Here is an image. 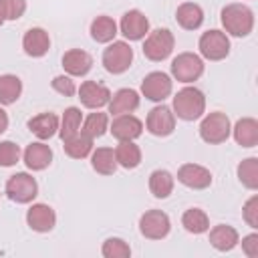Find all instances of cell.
<instances>
[{"mask_svg": "<svg viewBox=\"0 0 258 258\" xmlns=\"http://www.w3.org/2000/svg\"><path fill=\"white\" fill-rule=\"evenodd\" d=\"M220 22L224 32L236 38H244L254 30V12L246 4H228L220 12Z\"/></svg>", "mask_w": 258, "mask_h": 258, "instance_id": "cell-1", "label": "cell"}, {"mask_svg": "<svg viewBox=\"0 0 258 258\" xmlns=\"http://www.w3.org/2000/svg\"><path fill=\"white\" fill-rule=\"evenodd\" d=\"M171 111L181 121H196L206 113V95L198 87H183L173 95Z\"/></svg>", "mask_w": 258, "mask_h": 258, "instance_id": "cell-2", "label": "cell"}, {"mask_svg": "<svg viewBox=\"0 0 258 258\" xmlns=\"http://www.w3.org/2000/svg\"><path fill=\"white\" fill-rule=\"evenodd\" d=\"M202 123H200V137L210 143V145H220L224 141H228L230 133H232V123L230 117L222 111H212L208 115H202Z\"/></svg>", "mask_w": 258, "mask_h": 258, "instance_id": "cell-3", "label": "cell"}, {"mask_svg": "<svg viewBox=\"0 0 258 258\" xmlns=\"http://www.w3.org/2000/svg\"><path fill=\"white\" fill-rule=\"evenodd\" d=\"M173 46H175L173 32L169 28H155V30H149L143 40V54L153 62H161L169 58V54L173 52Z\"/></svg>", "mask_w": 258, "mask_h": 258, "instance_id": "cell-4", "label": "cell"}, {"mask_svg": "<svg viewBox=\"0 0 258 258\" xmlns=\"http://www.w3.org/2000/svg\"><path fill=\"white\" fill-rule=\"evenodd\" d=\"M103 67L111 75H123L133 62V48L127 40H111L109 46L103 50Z\"/></svg>", "mask_w": 258, "mask_h": 258, "instance_id": "cell-5", "label": "cell"}, {"mask_svg": "<svg viewBox=\"0 0 258 258\" xmlns=\"http://www.w3.org/2000/svg\"><path fill=\"white\" fill-rule=\"evenodd\" d=\"M4 194L8 200H12L16 204H30L38 196V183L30 173L18 171L8 177V181L4 185Z\"/></svg>", "mask_w": 258, "mask_h": 258, "instance_id": "cell-6", "label": "cell"}, {"mask_svg": "<svg viewBox=\"0 0 258 258\" xmlns=\"http://www.w3.org/2000/svg\"><path fill=\"white\" fill-rule=\"evenodd\" d=\"M200 56L206 60H224L230 54V38L224 30H206L198 40Z\"/></svg>", "mask_w": 258, "mask_h": 258, "instance_id": "cell-7", "label": "cell"}, {"mask_svg": "<svg viewBox=\"0 0 258 258\" xmlns=\"http://www.w3.org/2000/svg\"><path fill=\"white\" fill-rule=\"evenodd\" d=\"M204 58L196 52H179L173 60H171V77L179 83H194L204 75Z\"/></svg>", "mask_w": 258, "mask_h": 258, "instance_id": "cell-8", "label": "cell"}, {"mask_svg": "<svg viewBox=\"0 0 258 258\" xmlns=\"http://www.w3.org/2000/svg\"><path fill=\"white\" fill-rule=\"evenodd\" d=\"M171 89H173V81L163 71H153V73L145 75L141 81V95L153 103L165 101L171 95Z\"/></svg>", "mask_w": 258, "mask_h": 258, "instance_id": "cell-9", "label": "cell"}, {"mask_svg": "<svg viewBox=\"0 0 258 258\" xmlns=\"http://www.w3.org/2000/svg\"><path fill=\"white\" fill-rule=\"evenodd\" d=\"M171 230V220L161 210H147L139 218V232L147 240H163Z\"/></svg>", "mask_w": 258, "mask_h": 258, "instance_id": "cell-10", "label": "cell"}, {"mask_svg": "<svg viewBox=\"0 0 258 258\" xmlns=\"http://www.w3.org/2000/svg\"><path fill=\"white\" fill-rule=\"evenodd\" d=\"M145 129L155 135V137H167L173 133L175 129V115L171 111V107L167 105H157L147 113L145 119Z\"/></svg>", "mask_w": 258, "mask_h": 258, "instance_id": "cell-11", "label": "cell"}, {"mask_svg": "<svg viewBox=\"0 0 258 258\" xmlns=\"http://www.w3.org/2000/svg\"><path fill=\"white\" fill-rule=\"evenodd\" d=\"M119 32L125 36V40H131V42L143 40L147 36V32H149V18L141 10H137V8L127 10L121 16Z\"/></svg>", "mask_w": 258, "mask_h": 258, "instance_id": "cell-12", "label": "cell"}, {"mask_svg": "<svg viewBox=\"0 0 258 258\" xmlns=\"http://www.w3.org/2000/svg\"><path fill=\"white\" fill-rule=\"evenodd\" d=\"M109 131L117 141H135L143 133V121L133 113L115 115V119L109 125Z\"/></svg>", "mask_w": 258, "mask_h": 258, "instance_id": "cell-13", "label": "cell"}, {"mask_svg": "<svg viewBox=\"0 0 258 258\" xmlns=\"http://www.w3.org/2000/svg\"><path fill=\"white\" fill-rule=\"evenodd\" d=\"M77 93H79L81 103L87 109H93V111L107 107L109 105V99H111L109 87H105L103 83H97V81H85V83H81V87H77Z\"/></svg>", "mask_w": 258, "mask_h": 258, "instance_id": "cell-14", "label": "cell"}, {"mask_svg": "<svg viewBox=\"0 0 258 258\" xmlns=\"http://www.w3.org/2000/svg\"><path fill=\"white\" fill-rule=\"evenodd\" d=\"M177 181L189 189H206L212 185V171L200 163H183L177 169Z\"/></svg>", "mask_w": 258, "mask_h": 258, "instance_id": "cell-15", "label": "cell"}, {"mask_svg": "<svg viewBox=\"0 0 258 258\" xmlns=\"http://www.w3.org/2000/svg\"><path fill=\"white\" fill-rule=\"evenodd\" d=\"M26 224L30 230L44 234L56 226V214L48 204H32L26 212Z\"/></svg>", "mask_w": 258, "mask_h": 258, "instance_id": "cell-16", "label": "cell"}, {"mask_svg": "<svg viewBox=\"0 0 258 258\" xmlns=\"http://www.w3.org/2000/svg\"><path fill=\"white\" fill-rule=\"evenodd\" d=\"M22 48L28 56L32 58H40L48 52L50 48V36L44 28L40 26H34V28H28L22 36Z\"/></svg>", "mask_w": 258, "mask_h": 258, "instance_id": "cell-17", "label": "cell"}, {"mask_svg": "<svg viewBox=\"0 0 258 258\" xmlns=\"http://www.w3.org/2000/svg\"><path fill=\"white\" fill-rule=\"evenodd\" d=\"M62 69L71 77H85L93 69V56L83 48H71L62 54Z\"/></svg>", "mask_w": 258, "mask_h": 258, "instance_id": "cell-18", "label": "cell"}, {"mask_svg": "<svg viewBox=\"0 0 258 258\" xmlns=\"http://www.w3.org/2000/svg\"><path fill=\"white\" fill-rule=\"evenodd\" d=\"M22 159L26 163L28 169L32 171H42L50 165L52 161V149L44 143V141H34L30 145H26L24 153H22Z\"/></svg>", "mask_w": 258, "mask_h": 258, "instance_id": "cell-19", "label": "cell"}, {"mask_svg": "<svg viewBox=\"0 0 258 258\" xmlns=\"http://www.w3.org/2000/svg\"><path fill=\"white\" fill-rule=\"evenodd\" d=\"M139 101H141V97H139V93L135 91V89H119V91H115L113 95H111V99H109V111L107 113H111L113 117L115 115H123V113H133L137 107H139Z\"/></svg>", "mask_w": 258, "mask_h": 258, "instance_id": "cell-20", "label": "cell"}, {"mask_svg": "<svg viewBox=\"0 0 258 258\" xmlns=\"http://www.w3.org/2000/svg\"><path fill=\"white\" fill-rule=\"evenodd\" d=\"M58 121L60 119L54 113H38L28 119V131L40 141H46L58 133Z\"/></svg>", "mask_w": 258, "mask_h": 258, "instance_id": "cell-21", "label": "cell"}, {"mask_svg": "<svg viewBox=\"0 0 258 258\" xmlns=\"http://www.w3.org/2000/svg\"><path fill=\"white\" fill-rule=\"evenodd\" d=\"M238 242H240V236H238V230L234 226L218 224L210 230V244L218 252H230L238 246Z\"/></svg>", "mask_w": 258, "mask_h": 258, "instance_id": "cell-22", "label": "cell"}, {"mask_svg": "<svg viewBox=\"0 0 258 258\" xmlns=\"http://www.w3.org/2000/svg\"><path fill=\"white\" fill-rule=\"evenodd\" d=\"M234 141L242 147H256L258 145V121L254 117H242L232 127Z\"/></svg>", "mask_w": 258, "mask_h": 258, "instance_id": "cell-23", "label": "cell"}, {"mask_svg": "<svg viewBox=\"0 0 258 258\" xmlns=\"http://www.w3.org/2000/svg\"><path fill=\"white\" fill-rule=\"evenodd\" d=\"M175 20L183 30H198L204 24V10L196 2H181L175 10Z\"/></svg>", "mask_w": 258, "mask_h": 258, "instance_id": "cell-24", "label": "cell"}, {"mask_svg": "<svg viewBox=\"0 0 258 258\" xmlns=\"http://www.w3.org/2000/svg\"><path fill=\"white\" fill-rule=\"evenodd\" d=\"M89 32H91V38H93L95 42L107 44V42L115 40V36H117V32H119V26H117V22H115L111 16L101 14V16H97V18L91 22Z\"/></svg>", "mask_w": 258, "mask_h": 258, "instance_id": "cell-25", "label": "cell"}, {"mask_svg": "<svg viewBox=\"0 0 258 258\" xmlns=\"http://www.w3.org/2000/svg\"><path fill=\"white\" fill-rule=\"evenodd\" d=\"M113 151H115L117 165L125 169H135L141 163V149L135 141H119Z\"/></svg>", "mask_w": 258, "mask_h": 258, "instance_id": "cell-26", "label": "cell"}, {"mask_svg": "<svg viewBox=\"0 0 258 258\" xmlns=\"http://www.w3.org/2000/svg\"><path fill=\"white\" fill-rule=\"evenodd\" d=\"M173 183H175V177L167 169H155L149 173V191L157 200L169 198V194L173 191Z\"/></svg>", "mask_w": 258, "mask_h": 258, "instance_id": "cell-27", "label": "cell"}, {"mask_svg": "<svg viewBox=\"0 0 258 258\" xmlns=\"http://www.w3.org/2000/svg\"><path fill=\"white\" fill-rule=\"evenodd\" d=\"M91 167L101 175H113L117 169L115 151L111 147H97L91 151Z\"/></svg>", "mask_w": 258, "mask_h": 258, "instance_id": "cell-28", "label": "cell"}, {"mask_svg": "<svg viewBox=\"0 0 258 258\" xmlns=\"http://www.w3.org/2000/svg\"><path fill=\"white\" fill-rule=\"evenodd\" d=\"M81 125H83V113L79 107H67L60 121H58V137L64 141L73 135H77L81 131Z\"/></svg>", "mask_w": 258, "mask_h": 258, "instance_id": "cell-29", "label": "cell"}, {"mask_svg": "<svg viewBox=\"0 0 258 258\" xmlns=\"http://www.w3.org/2000/svg\"><path fill=\"white\" fill-rule=\"evenodd\" d=\"M107 129H109V115L99 111V109L95 113H89L83 119V125H81V133H85L91 139H97V137L105 135Z\"/></svg>", "mask_w": 258, "mask_h": 258, "instance_id": "cell-30", "label": "cell"}, {"mask_svg": "<svg viewBox=\"0 0 258 258\" xmlns=\"http://www.w3.org/2000/svg\"><path fill=\"white\" fill-rule=\"evenodd\" d=\"M64 145V153L69 155V157H73V159H85V157H89L91 155V151H93V139L91 137H87L85 133H77V135H73V137H69V139H64L62 141Z\"/></svg>", "mask_w": 258, "mask_h": 258, "instance_id": "cell-31", "label": "cell"}, {"mask_svg": "<svg viewBox=\"0 0 258 258\" xmlns=\"http://www.w3.org/2000/svg\"><path fill=\"white\" fill-rule=\"evenodd\" d=\"M181 226L189 234H204L210 230V218L202 208H187L181 216Z\"/></svg>", "mask_w": 258, "mask_h": 258, "instance_id": "cell-32", "label": "cell"}, {"mask_svg": "<svg viewBox=\"0 0 258 258\" xmlns=\"http://www.w3.org/2000/svg\"><path fill=\"white\" fill-rule=\"evenodd\" d=\"M22 95V81L16 75H0V105H12Z\"/></svg>", "mask_w": 258, "mask_h": 258, "instance_id": "cell-33", "label": "cell"}, {"mask_svg": "<svg viewBox=\"0 0 258 258\" xmlns=\"http://www.w3.org/2000/svg\"><path fill=\"white\" fill-rule=\"evenodd\" d=\"M238 179L248 189H258V157H246L238 165Z\"/></svg>", "mask_w": 258, "mask_h": 258, "instance_id": "cell-34", "label": "cell"}, {"mask_svg": "<svg viewBox=\"0 0 258 258\" xmlns=\"http://www.w3.org/2000/svg\"><path fill=\"white\" fill-rule=\"evenodd\" d=\"M101 254L105 258H129L131 256V248L123 238H107L103 242Z\"/></svg>", "mask_w": 258, "mask_h": 258, "instance_id": "cell-35", "label": "cell"}, {"mask_svg": "<svg viewBox=\"0 0 258 258\" xmlns=\"http://www.w3.org/2000/svg\"><path fill=\"white\" fill-rule=\"evenodd\" d=\"M20 159V147L14 141H0V167H12Z\"/></svg>", "mask_w": 258, "mask_h": 258, "instance_id": "cell-36", "label": "cell"}, {"mask_svg": "<svg viewBox=\"0 0 258 258\" xmlns=\"http://www.w3.org/2000/svg\"><path fill=\"white\" fill-rule=\"evenodd\" d=\"M50 87H52V91H56L62 97H73L77 93V85H75V81H73L71 75H58V77H54L50 81Z\"/></svg>", "mask_w": 258, "mask_h": 258, "instance_id": "cell-37", "label": "cell"}, {"mask_svg": "<svg viewBox=\"0 0 258 258\" xmlns=\"http://www.w3.org/2000/svg\"><path fill=\"white\" fill-rule=\"evenodd\" d=\"M6 20H18L26 12V0H0Z\"/></svg>", "mask_w": 258, "mask_h": 258, "instance_id": "cell-38", "label": "cell"}, {"mask_svg": "<svg viewBox=\"0 0 258 258\" xmlns=\"http://www.w3.org/2000/svg\"><path fill=\"white\" fill-rule=\"evenodd\" d=\"M242 218L252 230L258 228V196H252L246 200V204L242 208Z\"/></svg>", "mask_w": 258, "mask_h": 258, "instance_id": "cell-39", "label": "cell"}, {"mask_svg": "<svg viewBox=\"0 0 258 258\" xmlns=\"http://www.w3.org/2000/svg\"><path fill=\"white\" fill-rule=\"evenodd\" d=\"M242 252L248 258H258V234L256 232L242 238Z\"/></svg>", "mask_w": 258, "mask_h": 258, "instance_id": "cell-40", "label": "cell"}, {"mask_svg": "<svg viewBox=\"0 0 258 258\" xmlns=\"http://www.w3.org/2000/svg\"><path fill=\"white\" fill-rule=\"evenodd\" d=\"M8 123H10V121H8V113L0 107V133H4V131L8 129Z\"/></svg>", "mask_w": 258, "mask_h": 258, "instance_id": "cell-41", "label": "cell"}, {"mask_svg": "<svg viewBox=\"0 0 258 258\" xmlns=\"http://www.w3.org/2000/svg\"><path fill=\"white\" fill-rule=\"evenodd\" d=\"M6 22V18H4V12H2V6H0V26Z\"/></svg>", "mask_w": 258, "mask_h": 258, "instance_id": "cell-42", "label": "cell"}]
</instances>
